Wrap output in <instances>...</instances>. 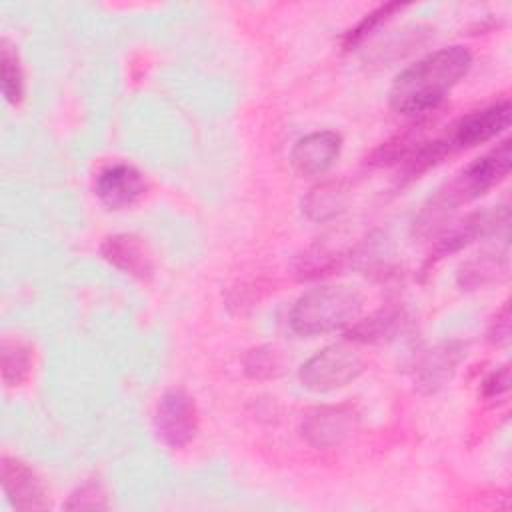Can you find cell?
<instances>
[{
    "label": "cell",
    "instance_id": "obj_3",
    "mask_svg": "<svg viewBox=\"0 0 512 512\" xmlns=\"http://www.w3.org/2000/svg\"><path fill=\"white\" fill-rule=\"evenodd\" d=\"M364 306L358 288L348 284L318 286L304 292L288 314V324L298 336H318L356 322Z\"/></svg>",
    "mask_w": 512,
    "mask_h": 512
},
{
    "label": "cell",
    "instance_id": "obj_22",
    "mask_svg": "<svg viewBox=\"0 0 512 512\" xmlns=\"http://www.w3.org/2000/svg\"><path fill=\"white\" fill-rule=\"evenodd\" d=\"M486 336L496 346H508V342H510V306H508V302H504V306L490 320Z\"/></svg>",
    "mask_w": 512,
    "mask_h": 512
},
{
    "label": "cell",
    "instance_id": "obj_14",
    "mask_svg": "<svg viewBox=\"0 0 512 512\" xmlns=\"http://www.w3.org/2000/svg\"><path fill=\"white\" fill-rule=\"evenodd\" d=\"M508 270V256L506 252H482L474 258L466 260L456 274L458 286L462 290H476L484 288L492 282H498L506 276Z\"/></svg>",
    "mask_w": 512,
    "mask_h": 512
},
{
    "label": "cell",
    "instance_id": "obj_12",
    "mask_svg": "<svg viewBox=\"0 0 512 512\" xmlns=\"http://www.w3.org/2000/svg\"><path fill=\"white\" fill-rule=\"evenodd\" d=\"M102 258L116 270L148 280L154 274V260L146 242L134 234H114L108 236L100 246Z\"/></svg>",
    "mask_w": 512,
    "mask_h": 512
},
{
    "label": "cell",
    "instance_id": "obj_13",
    "mask_svg": "<svg viewBox=\"0 0 512 512\" xmlns=\"http://www.w3.org/2000/svg\"><path fill=\"white\" fill-rule=\"evenodd\" d=\"M498 214L496 212H472L466 218L458 220L456 224L448 226L442 236L434 244V254L438 258L454 254L474 242L478 236L488 234L490 230L496 228Z\"/></svg>",
    "mask_w": 512,
    "mask_h": 512
},
{
    "label": "cell",
    "instance_id": "obj_6",
    "mask_svg": "<svg viewBox=\"0 0 512 512\" xmlns=\"http://www.w3.org/2000/svg\"><path fill=\"white\" fill-rule=\"evenodd\" d=\"M154 432L168 448L188 446L198 432V408L180 388L164 392L154 410Z\"/></svg>",
    "mask_w": 512,
    "mask_h": 512
},
{
    "label": "cell",
    "instance_id": "obj_18",
    "mask_svg": "<svg viewBox=\"0 0 512 512\" xmlns=\"http://www.w3.org/2000/svg\"><path fill=\"white\" fill-rule=\"evenodd\" d=\"M0 66H2V94L8 104H18L24 96V72L18 60L16 50L2 40L0 48Z\"/></svg>",
    "mask_w": 512,
    "mask_h": 512
},
{
    "label": "cell",
    "instance_id": "obj_5",
    "mask_svg": "<svg viewBox=\"0 0 512 512\" xmlns=\"http://www.w3.org/2000/svg\"><path fill=\"white\" fill-rule=\"evenodd\" d=\"M364 372V358L348 344H332L308 358L298 378L306 390L332 392L352 384Z\"/></svg>",
    "mask_w": 512,
    "mask_h": 512
},
{
    "label": "cell",
    "instance_id": "obj_9",
    "mask_svg": "<svg viewBox=\"0 0 512 512\" xmlns=\"http://www.w3.org/2000/svg\"><path fill=\"white\" fill-rule=\"evenodd\" d=\"M94 192L106 208L124 210L144 196L146 180L132 164H112L96 176Z\"/></svg>",
    "mask_w": 512,
    "mask_h": 512
},
{
    "label": "cell",
    "instance_id": "obj_11",
    "mask_svg": "<svg viewBox=\"0 0 512 512\" xmlns=\"http://www.w3.org/2000/svg\"><path fill=\"white\" fill-rule=\"evenodd\" d=\"M466 356V344L458 340L442 342L430 348L416 366L414 384L422 394H434L454 376L458 364Z\"/></svg>",
    "mask_w": 512,
    "mask_h": 512
},
{
    "label": "cell",
    "instance_id": "obj_19",
    "mask_svg": "<svg viewBox=\"0 0 512 512\" xmlns=\"http://www.w3.org/2000/svg\"><path fill=\"white\" fill-rule=\"evenodd\" d=\"M242 366L250 378L264 380L276 376L282 364L276 350H272L270 346H258L246 352V356L242 358Z\"/></svg>",
    "mask_w": 512,
    "mask_h": 512
},
{
    "label": "cell",
    "instance_id": "obj_20",
    "mask_svg": "<svg viewBox=\"0 0 512 512\" xmlns=\"http://www.w3.org/2000/svg\"><path fill=\"white\" fill-rule=\"evenodd\" d=\"M64 508H68V510H102V508H108V502H106V494L100 484L86 482L70 494Z\"/></svg>",
    "mask_w": 512,
    "mask_h": 512
},
{
    "label": "cell",
    "instance_id": "obj_2",
    "mask_svg": "<svg viewBox=\"0 0 512 512\" xmlns=\"http://www.w3.org/2000/svg\"><path fill=\"white\" fill-rule=\"evenodd\" d=\"M510 166H512V146H510V140L506 138L496 148L482 154L480 158L470 162L466 168H462L458 174H454V178L448 180L430 198V204L420 212L418 226L432 230V224L444 218L446 212L474 198H480L490 188L500 184L508 176Z\"/></svg>",
    "mask_w": 512,
    "mask_h": 512
},
{
    "label": "cell",
    "instance_id": "obj_4",
    "mask_svg": "<svg viewBox=\"0 0 512 512\" xmlns=\"http://www.w3.org/2000/svg\"><path fill=\"white\" fill-rule=\"evenodd\" d=\"M510 114V100H498L490 106L464 114L442 136L434 138L432 144L442 160L450 154L476 148L502 134L510 126Z\"/></svg>",
    "mask_w": 512,
    "mask_h": 512
},
{
    "label": "cell",
    "instance_id": "obj_17",
    "mask_svg": "<svg viewBox=\"0 0 512 512\" xmlns=\"http://www.w3.org/2000/svg\"><path fill=\"white\" fill-rule=\"evenodd\" d=\"M406 4H400V2H388V4H382L378 6L376 10L368 12L354 28H350L342 40V46L344 50H352L356 46H360L366 38H370L382 24H386L396 12L404 10Z\"/></svg>",
    "mask_w": 512,
    "mask_h": 512
},
{
    "label": "cell",
    "instance_id": "obj_10",
    "mask_svg": "<svg viewBox=\"0 0 512 512\" xmlns=\"http://www.w3.org/2000/svg\"><path fill=\"white\" fill-rule=\"evenodd\" d=\"M356 428V412L348 406H318L302 420V436L316 448L342 444Z\"/></svg>",
    "mask_w": 512,
    "mask_h": 512
},
{
    "label": "cell",
    "instance_id": "obj_1",
    "mask_svg": "<svg viewBox=\"0 0 512 512\" xmlns=\"http://www.w3.org/2000/svg\"><path fill=\"white\" fill-rule=\"evenodd\" d=\"M472 52L462 46L440 48L404 68L392 82L388 100L398 114L420 116L432 112L468 74Z\"/></svg>",
    "mask_w": 512,
    "mask_h": 512
},
{
    "label": "cell",
    "instance_id": "obj_21",
    "mask_svg": "<svg viewBox=\"0 0 512 512\" xmlns=\"http://www.w3.org/2000/svg\"><path fill=\"white\" fill-rule=\"evenodd\" d=\"M508 390H510V368L508 366H500L498 370L488 374L484 378V382L480 384V394L488 402L506 398Z\"/></svg>",
    "mask_w": 512,
    "mask_h": 512
},
{
    "label": "cell",
    "instance_id": "obj_7",
    "mask_svg": "<svg viewBox=\"0 0 512 512\" xmlns=\"http://www.w3.org/2000/svg\"><path fill=\"white\" fill-rule=\"evenodd\" d=\"M342 152V136L332 130H318L302 136L290 152V164L300 176L326 174Z\"/></svg>",
    "mask_w": 512,
    "mask_h": 512
},
{
    "label": "cell",
    "instance_id": "obj_8",
    "mask_svg": "<svg viewBox=\"0 0 512 512\" xmlns=\"http://www.w3.org/2000/svg\"><path fill=\"white\" fill-rule=\"evenodd\" d=\"M2 490L16 510H44L48 506L46 488L40 476L22 460L2 456Z\"/></svg>",
    "mask_w": 512,
    "mask_h": 512
},
{
    "label": "cell",
    "instance_id": "obj_16",
    "mask_svg": "<svg viewBox=\"0 0 512 512\" xmlns=\"http://www.w3.org/2000/svg\"><path fill=\"white\" fill-rule=\"evenodd\" d=\"M32 366L30 348L20 340H2V380L6 386H18L24 382Z\"/></svg>",
    "mask_w": 512,
    "mask_h": 512
},
{
    "label": "cell",
    "instance_id": "obj_15",
    "mask_svg": "<svg viewBox=\"0 0 512 512\" xmlns=\"http://www.w3.org/2000/svg\"><path fill=\"white\" fill-rule=\"evenodd\" d=\"M404 326V316L398 310H378L364 320H356L348 330V338L362 344H384L396 338Z\"/></svg>",
    "mask_w": 512,
    "mask_h": 512
}]
</instances>
